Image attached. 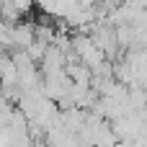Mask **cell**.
<instances>
[{
    "instance_id": "obj_1",
    "label": "cell",
    "mask_w": 147,
    "mask_h": 147,
    "mask_svg": "<svg viewBox=\"0 0 147 147\" xmlns=\"http://www.w3.org/2000/svg\"><path fill=\"white\" fill-rule=\"evenodd\" d=\"M10 44L16 52H26L34 44V23H16L10 26Z\"/></svg>"
}]
</instances>
